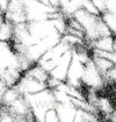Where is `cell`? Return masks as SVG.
Returning a JSON list of instances; mask_svg holds the SVG:
<instances>
[{"mask_svg":"<svg viewBox=\"0 0 116 122\" xmlns=\"http://www.w3.org/2000/svg\"><path fill=\"white\" fill-rule=\"evenodd\" d=\"M92 61H93V63H94L95 66L97 67V70L101 72L102 77H103V75H106L111 67H114L116 64L114 62L109 61V59L101 58V57H97V56H92Z\"/></svg>","mask_w":116,"mask_h":122,"instance_id":"5b68a950","label":"cell"},{"mask_svg":"<svg viewBox=\"0 0 116 122\" xmlns=\"http://www.w3.org/2000/svg\"><path fill=\"white\" fill-rule=\"evenodd\" d=\"M55 109L58 114L59 121H73L74 120V115L77 112V107L71 102L65 103H58L56 102L55 105Z\"/></svg>","mask_w":116,"mask_h":122,"instance_id":"3957f363","label":"cell"},{"mask_svg":"<svg viewBox=\"0 0 116 122\" xmlns=\"http://www.w3.org/2000/svg\"><path fill=\"white\" fill-rule=\"evenodd\" d=\"M87 47L89 49L91 48H97V49H100V50L116 52L115 35H109V36H103V37L97 38V40L87 43Z\"/></svg>","mask_w":116,"mask_h":122,"instance_id":"277c9868","label":"cell"},{"mask_svg":"<svg viewBox=\"0 0 116 122\" xmlns=\"http://www.w3.org/2000/svg\"><path fill=\"white\" fill-rule=\"evenodd\" d=\"M44 121H59V117H58V114L56 112V109H55V107L49 108L48 111L45 112Z\"/></svg>","mask_w":116,"mask_h":122,"instance_id":"ba28073f","label":"cell"},{"mask_svg":"<svg viewBox=\"0 0 116 122\" xmlns=\"http://www.w3.org/2000/svg\"><path fill=\"white\" fill-rule=\"evenodd\" d=\"M4 16H5V20L10 21L12 25L27 22L23 0H10Z\"/></svg>","mask_w":116,"mask_h":122,"instance_id":"7a4b0ae2","label":"cell"},{"mask_svg":"<svg viewBox=\"0 0 116 122\" xmlns=\"http://www.w3.org/2000/svg\"><path fill=\"white\" fill-rule=\"evenodd\" d=\"M15 88L19 91L20 94L28 95V94L37 93L39 91L47 88V84L41 83L39 80H36L35 78L26 75V73H22V76L18 80V83L15 84Z\"/></svg>","mask_w":116,"mask_h":122,"instance_id":"6da1fadb","label":"cell"},{"mask_svg":"<svg viewBox=\"0 0 116 122\" xmlns=\"http://www.w3.org/2000/svg\"><path fill=\"white\" fill-rule=\"evenodd\" d=\"M8 2H10V0H0V13L5 14L7 6H8Z\"/></svg>","mask_w":116,"mask_h":122,"instance_id":"30bf717a","label":"cell"},{"mask_svg":"<svg viewBox=\"0 0 116 122\" xmlns=\"http://www.w3.org/2000/svg\"><path fill=\"white\" fill-rule=\"evenodd\" d=\"M42 4H45L48 6L51 7H55V8H59V4H58V0H37Z\"/></svg>","mask_w":116,"mask_h":122,"instance_id":"9c48e42d","label":"cell"},{"mask_svg":"<svg viewBox=\"0 0 116 122\" xmlns=\"http://www.w3.org/2000/svg\"><path fill=\"white\" fill-rule=\"evenodd\" d=\"M95 6L99 14L103 12H114L115 13V0H91Z\"/></svg>","mask_w":116,"mask_h":122,"instance_id":"8992f818","label":"cell"},{"mask_svg":"<svg viewBox=\"0 0 116 122\" xmlns=\"http://www.w3.org/2000/svg\"><path fill=\"white\" fill-rule=\"evenodd\" d=\"M100 16H101L102 21L105 22V25L109 28V30L113 34H115V22H116L115 13L114 12H103V13L100 14Z\"/></svg>","mask_w":116,"mask_h":122,"instance_id":"52a82bcc","label":"cell"}]
</instances>
